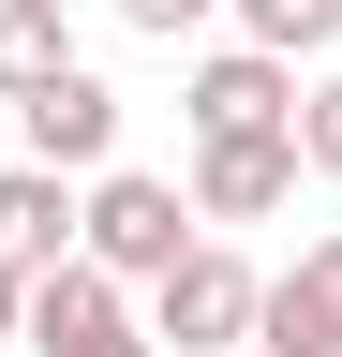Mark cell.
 <instances>
[{
    "label": "cell",
    "mask_w": 342,
    "mask_h": 357,
    "mask_svg": "<svg viewBox=\"0 0 342 357\" xmlns=\"http://www.w3.org/2000/svg\"><path fill=\"white\" fill-rule=\"evenodd\" d=\"M194 238V194L179 178H149V164H90V194H75V253L119 268V283H149V268H179Z\"/></svg>",
    "instance_id": "1"
},
{
    "label": "cell",
    "mask_w": 342,
    "mask_h": 357,
    "mask_svg": "<svg viewBox=\"0 0 342 357\" xmlns=\"http://www.w3.org/2000/svg\"><path fill=\"white\" fill-rule=\"evenodd\" d=\"M15 342H30V357H164V342H149V312L119 298V268H90V253L30 268V312H15Z\"/></svg>",
    "instance_id": "2"
},
{
    "label": "cell",
    "mask_w": 342,
    "mask_h": 357,
    "mask_svg": "<svg viewBox=\"0 0 342 357\" xmlns=\"http://www.w3.org/2000/svg\"><path fill=\"white\" fill-rule=\"evenodd\" d=\"M149 342L164 357H224V342H253V268L208 238H179V268H149Z\"/></svg>",
    "instance_id": "3"
},
{
    "label": "cell",
    "mask_w": 342,
    "mask_h": 357,
    "mask_svg": "<svg viewBox=\"0 0 342 357\" xmlns=\"http://www.w3.org/2000/svg\"><path fill=\"white\" fill-rule=\"evenodd\" d=\"M297 119H268V134H194V223H268V208H297Z\"/></svg>",
    "instance_id": "4"
},
{
    "label": "cell",
    "mask_w": 342,
    "mask_h": 357,
    "mask_svg": "<svg viewBox=\"0 0 342 357\" xmlns=\"http://www.w3.org/2000/svg\"><path fill=\"white\" fill-rule=\"evenodd\" d=\"M15 134H30V164L90 178V164H119V89H104L90 60H60L45 89H15Z\"/></svg>",
    "instance_id": "5"
},
{
    "label": "cell",
    "mask_w": 342,
    "mask_h": 357,
    "mask_svg": "<svg viewBox=\"0 0 342 357\" xmlns=\"http://www.w3.org/2000/svg\"><path fill=\"white\" fill-rule=\"evenodd\" d=\"M253 357H342V223L283 283H253Z\"/></svg>",
    "instance_id": "6"
},
{
    "label": "cell",
    "mask_w": 342,
    "mask_h": 357,
    "mask_svg": "<svg viewBox=\"0 0 342 357\" xmlns=\"http://www.w3.org/2000/svg\"><path fill=\"white\" fill-rule=\"evenodd\" d=\"M179 119L194 134H268V119H297V60L283 45H224V60H194Z\"/></svg>",
    "instance_id": "7"
},
{
    "label": "cell",
    "mask_w": 342,
    "mask_h": 357,
    "mask_svg": "<svg viewBox=\"0 0 342 357\" xmlns=\"http://www.w3.org/2000/svg\"><path fill=\"white\" fill-rule=\"evenodd\" d=\"M0 253L15 268H60L75 253V178L60 164H0Z\"/></svg>",
    "instance_id": "8"
},
{
    "label": "cell",
    "mask_w": 342,
    "mask_h": 357,
    "mask_svg": "<svg viewBox=\"0 0 342 357\" xmlns=\"http://www.w3.org/2000/svg\"><path fill=\"white\" fill-rule=\"evenodd\" d=\"M60 60H75V15H60V0H0V105L45 89Z\"/></svg>",
    "instance_id": "9"
},
{
    "label": "cell",
    "mask_w": 342,
    "mask_h": 357,
    "mask_svg": "<svg viewBox=\"0 0 342 357\" xmlns=\"http://www.w3.org/2000/svg\"><path fill=\"white\" fill-rule=\"evenodd\" d=\"M224 15H238L253 45H283V60H313V45L342 30V0H224Z\"/></svg>",
    "instance_id": "10"
},
{
    "label": "cell",
    "mask_w": 342,
    "mask_h": 357,
    "mask_svg": "<svg viewBox=\"0 0 342 357\" xmlns=\"http://www.w3.org/2000/svg\"><path fill=\"white\" fill-rule=\"evenodd\" d=\"M297 164H313V178H342V75L297 105Z\"/></svg>",
    "instance_id": "11"
},
{
    "label": "cell",
    "mask_w": 342,
    "mask_h": 357,
    "mask_svg": "<svg viewBox=\"0 0 342 357\" xmlns=\"http://www.w3.org/2000/svg\"><path fill=\"white\" fill-rule=\"evenodd\" d=\"M224 0H119V30H149V45H179V30H208Z\"/></svg>",
    "instance_id": "12"
},
{
    "label": "cell",
    "mask_w": 342,
    "mask_h": 357,
    "mask_svg": "<svg viewBox=\"0 0 342 357\" xmlns=\"http://www.w3.org/2000/svg\"><path fill=\"white\" fill-rule=\"evenodd\" d=\"M15 312H30V268H15V253H0V342H15Z\"/></svg>",
    "instance_id": "13"
}]
</instances>
